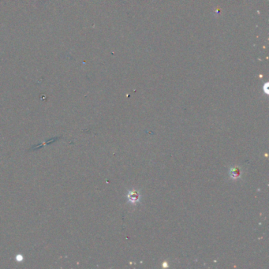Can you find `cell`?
Returning a JSON list of instances; mask_svg holds the SVG:
<instances>
[{
	"mask_svg": "<svg viewBox=\"0 0 269 269\" xmlns=\"http://www.w3.org/2000/svg\"><path fill=\"white\" fill-rule=\"evenodd\" d=\"M230 175L233 179L239 178L241 177V171H240L239 167H231V169L230 170Z\"/></svg>",
	"mask_w": 269,
	"mask_h": 269,
	"instance_id": "cell-2",
	"label": "cell"
},
{
	"mask_svg": "<svg viewBox=\"0 0 269 269\" xmlns=\"http://www.w3.org/2000/svg\"><path fill=\"white\" fill-rule=\"evenodd\" d=\"M128 199H129V201L131 203L137 202L140 199V194L139 193H138V191H137V190H133V191L129 192Z\"/></svg>",
	"mask_w": 269,
	"mask_h": 269,
	"instance_id": "cell-1",
	"label": "cell"
}]
</instances>
